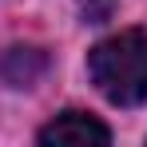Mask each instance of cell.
I'll list each match as a JSON object with an SVG mask.
<instances>
[{
	"instance_id": "2",
	"label": "cell",
	"mask_w": 147,
	"mask_h": 147,
	"mask_svg": "<svg viewBox=\"0 0 147 147\" xmlns=\"http://www.w3.org/2000/svg\"><path fill=\"white\" fill-rule=\"evenodd\" d=\"M44 147H88V143H111V131H107V123H99L96 115H88V111H60L52 123L40 127V135H36Z\"/></svg>"
},
{
	"instance_id": "1",
	"label": "cell",
	"mask_w": 147,
	"mask_h": 147,
	"mask_svg": "<svg viewBox=\"0 0 147 147\" xmlns=\"http://www.w3.org/2000/svg\"><path fill=\"white\" fill-rule=\"evenodd\" d=\"M88 76L99 96L115 107H139L147 103V32L127 28L88 52Z\"/></svg>"
}]
</instances>
